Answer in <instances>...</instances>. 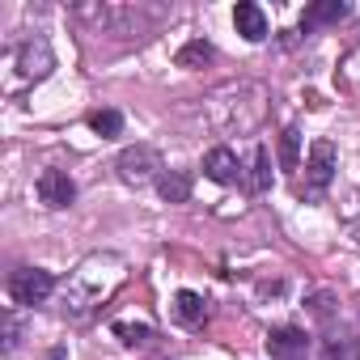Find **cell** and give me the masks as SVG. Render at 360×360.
Returning <instances> with one entry per match:
<instances>
[{"instance_id": "277c9868", "label": "cell", "mask_w": 360, "mask_h": 360, "mask_svg": "<svg viewBox=\"0 0 360 360\" xmlns=\"http://www.w3.org/2000/svg\"><path fill=\"white\" fill-rule=\"evenodd\" d=\"M335 169H339V148L330 140H314L309 144V161H305V195L309 200H318L335 183Z\"/></svg>"}, {"instance_id": "7a4b0ae2", "label": "cell", "mask_w": 360, "mask_h": 360, "mask_svg": "<svg viewBox=\"0 0 360 360\" xmlns=\"http://www.w3.org/2000/svg\"><path fill=\"white\" fill-rule=\"evenodd\" d=\"M263 110H267V89L259 85V81H229V85H221L212 98H208V119L221 127V131H255L259 127V119H263Z\"/></svg>"}, {"instance_id": "8fae6325", "label": "cell", "mask_w": 360, "mask_h": 360, "mask_svg": "<svg viewBox=\"0 0 360 360\" xmlns=\"http://www.w3.org/2000/svg\"><path fill=\"white\" fill-rule=\"evenodd\" d=\"M233 26L246 43H263L267 39V13L259 5H250V0H242V5L233 9Z\"/></svg>"}, {"instance_id": "e0dca14e", "label": "cell", "mask_w": 360, "mask_h": 360, "mask_svg": "<svg viewBox=\"0 0 360 360\" xmlns=\"http://www.w3.org/2000/svg\"><path fill=\"white\" fill-rule=\"evenodd\" d=\"M297 157H301V131L288 127V131L280 136V165H284V169H297Z\"/></svg>"}, {"instance_id": "52a82bcc", "label": "cell", "mask_w": 360, "mask_h": 360, "mask_svg": "<svg viewBox=\"0 0 360 360\" xmlns=\"http://www.w3.org/2000/svg\"><path fill=\"white\" fill-rule=\"evenodd\" d=\"M34 191H39V200H43L47 208H68V204L77 200V183H72L64 169H43L39 183H34Z\"/></svg>"}, {"instance_id": "d6986e66", "label": "cell", "mask_w": 360, "mask_h": 360, "mask_svg": "<svg viewBox=\"0 0 360 360\" xmlns=\"http://www.w3.org/2000/svg\"><path fill=\"white\" fill-rule=\"evenodd\" d=\"M322 360H360V343L356 339H330L326 343V352H322Z\"/></svg>"}, {"instance_id": "7402d4cb", "label": "cell", "mask_w": 360, "mask_h": 360, "mask_svg": "<svg viewBox=\"0 0 360 360\" xmlns=\"http://www.w3.org/2000/svg\"><path fill=\"white\" fill-rule=\"evenodd\" d=\"M51 360H64V347H60V352H51Z\"/></svg>"}, {"instance_id": "30bf717a", "label": "cell", "mask_w": 360, "mask_h": 360, "mask_svg": "<svg viewBox=\"0 0 360 360\" xmlns=\"http://www.w3.org/2000/svg\"><path fill=\"white\" fill-rule=\"evenodd\" d=\"M169 314H174V322H178V326L200 330V326L208 322V297H200V292H187V288H183V292L174 297Z\"/></svg>"}, {"instance_id": "3957f363", "label": "cell", "mask_w": 360, "mask_h": 360, "mask_svg": "<svg viewBox=\"0 0 360 360\" xmlns=\"http://www.w3.org/2000/svg\"><path fill=\"white\" fill-rule=\"evenodd\" d=\"M115 169H119V178H123L127 187L161 183V174H165L161 153H157L153 144H131V148H123V153H119V161H115Z\"/></svg>"}, {"instance_id": "4fadbf2b", "label": "cell", "mask_w": 360, "mask_h": 360, "mask_svg": "<svg viewBox=\"0 0 360 360\" xmlns=\"http://www.w3.org/2000/svg\"><path fill=\"white\" fill-rule=\"evenodd\" d=\"M157 191H161L165 204H187L191 200V174L187 169H165L161 183H157Z\"/></svg>"}, {"instance_id": "7c38bea8", "label": "cell", "mask_w": 360, "mask_h": 360, "mask_svg": "<svg viewBox=\"0 0 360 360\" xmlns=\"http://www.w3.org/2000/svg\"><path fill=\"white\" fill-rule=\"evenodd\" d=\"M347 18V5H339V0H322V5H309L301 13V30H318V26H335Z\"/></svg>"}, {"instance_id": "ac0fdd59", "label": "cell", "mask_w": 360, "mask_h": 360, "mask_svg": "<svg viewBox=\"0 0 360 360\" xmlns=\"http://www.w3.org/2000/svg\"><path fill=\"white\" fill-rule=\"evenodd\" d=\"M115 335H119L127 347H136V343H148V339H153V326H148V322H115Z\"/></svg>"}, {"instance_id": "6da1fadb", "label": "cell", "mask_w": 360, "mask_h": 360, "mask_svg": "<svg viewBox=\"0 0 360 360\" xmlns=\"http://www.w3.org/2000/svg\"><path fill=\"white\" fill-rule=\"evenodd\" d=\"M127 280V263L119 259V255H110V250H98V255H89V259H81L77 263V271L68 276V284H64V318H72V322H85L102 301H110L115 297V288Z\"/></svg>"}, {"instance_id": "5b68a950", "label": "cell", "mask_w": 360, "mask_h": 360, "mask_svg": "<svg viewBox=\"0 0 360 360\" xmlns=\"http://www.w3.org/2000/svg\"><path fill=\"white\" fill-rule=\"evenodd\" d=\"M56 292V276L47 267H18L9 276V297L18 305H43Z\"/></svg>"}, {"instance_id": "8992f818", "label": "cell", "mask_w": 360, "mask_h": 360, "mask_svg": "<svg viewBox=\"0 0 360 360\" xmlns=\"http://www.w3.org/2000/svg\"><path fill=\"white\" fill-rule=\"evenodd\" d=\"M13 64H18V72H22L26 81H43V77L56 68V56H51L47 39H30V43H22V47L13 51Z\"/></svg>"}, {"instance_id": "44dd1931", "label": "cell", "mask_w": 360, "mask_h": 360, "mask_svg": "<svg viewBox=\"0 0 360 360\" xmlns=\"http://www.w3.org/2000/svg\"><path fill=\"white\" fill-rule=\"evenodd\" d=\"M309 305H314V314H318V318H326V314H330V297H326V292H322V297H314Z\"/></svg>"}, {"instance_id": "2e32d148", "label": "cell", "mask_w": 360, "mask_h": 360, "mask_svg": "<svg viewBox=\"0 0 360 360\" xmlns=\"http://www.w3.org/2000/svg\"><path fill=\"white\" fill-rule=\"evenodd\" d=\"M89 127H94L98 136H119V131H123V115H119V110H94V115H89Z\"/></svg>"}, {"instance_id": "ffe728a7", "label": "cell", "mask_w": 360, "mask_h": 360, "mask_svg": "<svg viewBox=\"0 0 360 360\" xmlns=\"http://www.w3.org/2000/svg\"><path fill=\"white\" fill-rule=\"evenodd\" d=\"M18 343H22V322L18 314H5V352H18Z\"/></svg>"}, {"instance_id": "9c48e42d", "label": "cell", "mask_w": 360, "mask_h": 360, "mask_svg": "<svg viewBox=\"0 0 360 360\" xmlns=\"http://www.w3.org/2000/svg\"><path fill=\"white\" fill-rule=\"evenodd\" d=\"M204 174L212 178V183L229 187V183H238V178H242V161H238L233 148L217 144V148H208V157H204Z\"/></svg>"}, {"instance_id": "9a60e30c", "label": "cell", "mask_w": 360, "mask_h": 360, "mask_svg": "<svg viewBox=\"0 0 360 360\" xmlns=\"http://www.w3.org/2000/svg\"><path fill=\"white\" fill-rule=\"evenodd\" d=\"M208 60H212V43H204V39H191L178 51V68H204Z\"/></svg>"}, {"instance_id": "ba28073f", "label": "cell", "mask_w": 360, "mask_h": 360, "mask_svg": "<svg viewBox=\"0 0 360 360\" xmlns=\"http://www.w3.org/2000/svg\"><path fill=\"white\" fill-rule=\"evenodd\" d=\"M309 352V335L297 330V326H276L267 335V356L271 360H305Z\"/></svg>"}, {"instance_id": "5bb4252c", "label": "cell", "mask_w": 360, "mask_h": 360, "mask_svg": "<svg viewBox=\"0 0 360 360\" xmlns=\"http://www.w3.org/2000/svg\"><path fill=\"white\" fill-rule=\"evenodd\" d=\"M250 191H255V195H267V191H271V153H267V148L255 153V165H250Z\"/></svg>"}]
</instances>
